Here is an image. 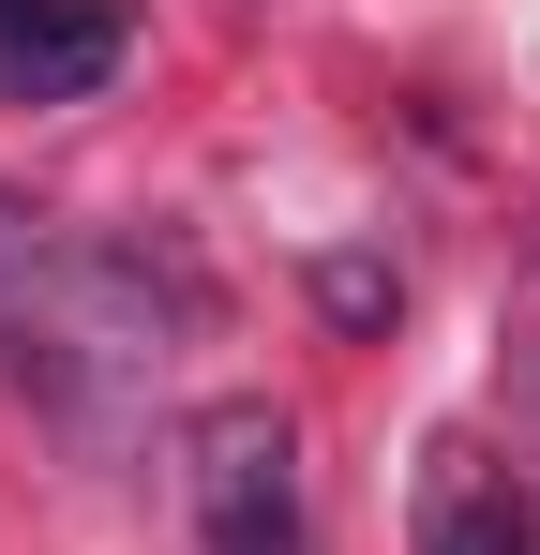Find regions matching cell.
Listing matches in <instances>:
<instances>
[{
  "label": "cell",
  "instance_id": "6da1fadb",
  "mask_svg": "<svg viewBox=\"0 0 540 555\" xmlns=\"http://www.w3.org/2000/svg\"><path fill=\"white\" fill-rule=\"evenodd\" d=\"M180 511L210 555H300V421L226 390L180 421Z\"/></svg>",
  "mask_w": 540,
  "mask_h": 555
},
{
  "label": "cell",
  "instance_id": "7a4b0ae2",
  "mask_svg": "<svg viewBox=\"0 0 540 555\" xmlns=\"http://www.w3.org/2000/svg\"><path fill=\"white\" fill-rule=\"evenodd\" d=\"M120 46H136L120 0H0V105H90Z\"/></svg>",
  "mask_w": 540,
  "mask_h": 555
},
{
  "label": "cell",
  "instance_id": "3957f363",
  "mask_svg": "<svg viewBox=\"0 0 540 555\" xmlns=\"http://www.w3.org/2000/svg\"><path fill=\"white\" fill-rule=\"evenodd\" d=\"M421 555H526V495L480 451H436V480H421Z\"/></svg>",
  "mask_w": 540,
  "mask_h": 555
}]
</instances>
